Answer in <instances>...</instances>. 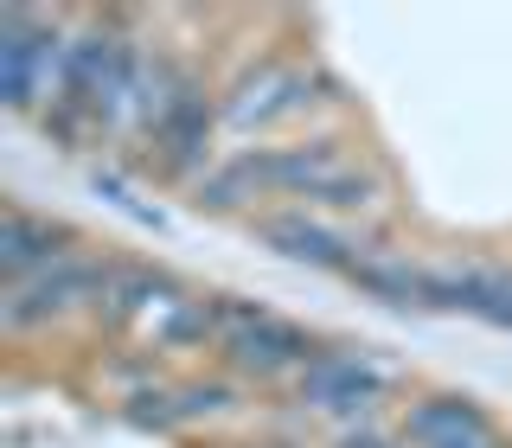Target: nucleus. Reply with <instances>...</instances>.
I'll return each mask as SVG.
<instances>
[{
  "mask_svg": "<svg viewBox=\"0 0 512 448\" xmlns=\"http://www.w3.org/2000/svg\"><path fill=\"white\" fill-rule=\"evenodd\" d=\"M199 192H205V205H244L256 192H295V199H314V205H352L359 212V205L378 199V173L352 167L340 154V141H301V148L237 154Z\"/></svg>",
  "mask_w": 512,
  "mask_h": 448,
  "instance_id": "nucleus-1",
  "label": "nucleus"
},
{
  "mask_svg": "<svg viewBox=\"0 0 512 448\" xmlns=\"http://www.w3.org/2000/svg\"><path fill=\"white\" fill-rule=\"evenodd\" d=\"M109 282H116V269H109V263L64 256V263L39 269V276H26V282H7L0 320H7V333H32V327L64 320V314H77V308H103V301H109Z\"/></svg>",
  "mask_w": 512,
  "mask_h": 448,
  "instance_id": "nucleus-2",
  "label": "nucleus"
},
{
  "mask_svg": "<svg viewBox=\"0 0 512 448\" xmlns=\"http://www.w3.org/2000/svg\"><path fill=\"white\" fill-rule=\"evenodd\" d=\"M58 77H64L58 26L39 20V13H26V7H7L0 13V96H7L13 109H32L39 96L58 90Z\"/></svg>",
  "mask_w": 512,
  "mask_h": 448,
  "instance_id": "nucleus-3",
  "label": "nucleus"
},
{
  "mask_svg": "<svg viewBox=\"0 0 512 448\" xmlns=\"http://www.w3.org/2000/svg\"><path fill=\"white\" fill-rule=\"evenodd\" d=\"M218 346L237 372H256V378L308 372L314 365V346L301 340L288 320H276L269 308H244V301H224L218 308Z\"/></svg>",
  "mask_w": 512,
  "mask_h": 448,
  "instance_id": "nucleus-4",
  "label": "nucleus"
},
{
  "mask_svg": "<svg viewBox=\"0 0 512 448\" xmlns=\"http://www.w3.org/2000/svg\"><path fill=\"white\" fill-rule=\"evenodd\" d=\"M308 103H314V96H308V71H288V64L269 58V64H256V71L237 77L218 116L231 128H269V122L301 116Z\"/></svg>",
  "mask_w": 512,
  "mask_h": 448,
  "instance_id": "nucleus-5",
  "label": "nucleus"
},
{
  "mask_svg": "<svg viewBox=\"0 0 512 448\" xmlns=\"http://www.w3.org/2000/svg\"><path fill=\"white\" fill-rule=\"evenodd\" d=\"M391 372L372 365L365 352H314V365L301 372V404L314 410H372L384 397Z\"/></svg>",
  "mask_w": 512,
  "mask_h": 448,
  "instance_id": "nucleus-6",
  "label": "nucleus"
},
{
  "mask_svg": "<svg viewBox=\"0 0 512 448\" xmlns=\"http://www.w3.org/2000/svg\"><path fill=\"white\" fill-rule=\"evenodd\" d=\"M436 276V308H468L512 327V269L506 263H442Z\"/></svg>",
  "mask_w": 512,
  "mask_h": 448,
  "instance_id": "nucleus-7",
  "label": "nucleus"
},
{
  "mask_svg": "<svg viewBox=\"0 0 512 448\" xmlns=\"http://www.w3.org/2000/svg\"><path fill=\"white\" fill-rule=\"evenodd\" d=\"M58 244H64L58 224H45V218H32V212L13 205V212L0 218V269H7V282H26V276H39V269L64 263L71 250H58Z\"/></svg>",
  "mask_w": 512,
  "mask_h": 448,
  "instance_id": "nucleus-8",
  "label": "nucleus"
},
{
  "mask_svg": "<svg viewBox=\"0 0 512 448\" xmlns=\"http://www.w3.org/2000/svg\"><path fill=\"white\" fill-rule=\"evenodd\" d=\"M263 237L282 256H295V263H340V269H352V244H346V237H333V231H320V224H308V212L263 218Z\"/></svg>",
  "mask_w": 512,
  "mask_h": 448,
  "instance_id": "nucleus-9",
  "label": "nucleus"
},
{
  "mask_svg": "<svg viewBox=\"0 0 512 448\" xmlns=\"http://www.w3.org/2000/svg\"><path fill=\"white\" fill-rule=\"evenodd\" d=\"M352 282H365L372 295L397 301V308H436V276L397 263V256H365V263H352Z\"/></svg>",
  "mask_w": 512,
  "mask_h": 448,
  "instance_id": "nucleus-10",
  "label": "nucleus"
},
{
  "mask_svg": "<svg viewBox=\"0 0 512 448\" xmlns=\"http://www.w3.org/2000/svg\"><path fill=\"white\" fill-rule=\"evenodd\" d=\"M205 135H212V109H205V96L192 90L180 109H173V122L160 128V154H167V167H192V160L205 154Z\"/></svg>",
  "mask_w": 512,
  "mask_h": 448,
  "instance_id": "nucleus-11",
  "label": "nucleus"
}]
</instances>
